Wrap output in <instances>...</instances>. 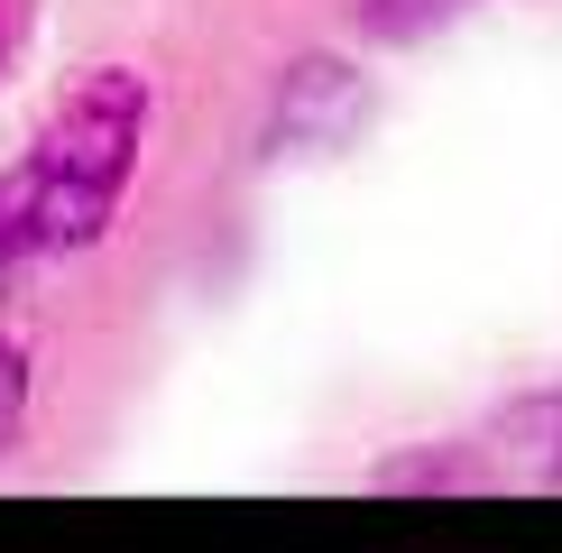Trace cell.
Masks as SVG:
<instances>
[{
    "mask_svg": "<svg viewBox=\"0 0 562 553\" xmlns=\"http://www.w3.org/2000/svg\"><path fill=\"white\" fill-rule=\"evenodd\" d=\"M138 138H148V75L138 65H92V75L56 102L29 167L0 184L19 230V259H56V249H92L121 213L138 176Z\"/></svg>",
    "mask_w": 562,
    "mask_h": 553,
    "instance_id": "6da1fadb",
    "label": "cell"
},
{
    "mask_svg": "<svg viewBox=\"0 0 562 553\" xmlns=\"http://www.w3.org/2000/svg\"><path fill=\"white\" fill-rule=\"evenodd\" d=\"M350 121H360V83H350V65L304 56L286 75V92H277V138H333Z\"/></svg>",
    "mask_w": 562,
    "mask_h": 553,
    "instance_id": "7a4b0ae2",
    "label": "cell"
},
{
    "mask_svg": "<svg viewBox=\"0 0 562 553\" xmlns=\"http://www.w3.org/2000/svg\"><path fill=\"white\" fill-rule=\"evenodd\" d=\"M488 443H498L507 471H526V479H562V387H535V397L498 406Z\"/></svg>",
    "mask_w": 562,
    "mask_h": 553,
    "instance_id": "3957f363",
    "label": "cell"
},
{
    "mask_svg": "<svg viewBox=\"0 0 562 553\" xmlns=\"http://www.w3.org/2000/svg\"><path fill=\"white\" fill-rule=\"evenodd\" d=\"M471 479H480V461L442 443V452H406V461H387L379 489H471Z\"/></svg>",
    "mask_w": 562,
    "mask_h": 553,
    "instance_id": "277c9868",
    "label": "cell"
},
{
    "mask_svg": "<svg viewBox=\"0 0 562 553\" xmlns=\"http://www.w3.org/2000/svg\"><path fill=\"white\" fill-rule=\"evenodd\" d=\"M452 10H471V0H360V29L369 37H425Z\"/></svg>",
    "mask_w": 562,
    "mask_h": 553,
    "instance_id": "5b68a950",
    "label": "cell"
},
{
    "mask_svg": "<svg viewBox=\"0 0 562 553\" xmlns=\"http://www.w3.org/2000/svg\"><path fill=\"white\" fill-rule=\"evenodd\" d=\"M19 425H29V351L0 341V452L19 443Z\"/></svg>",
    "mask_w": 562,
    "mask_h": 553,
    "instance_id": "8992f818",
    "label": "cell"
}]
</instances>
